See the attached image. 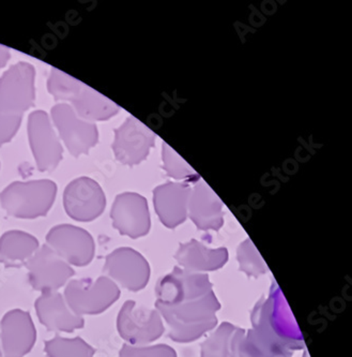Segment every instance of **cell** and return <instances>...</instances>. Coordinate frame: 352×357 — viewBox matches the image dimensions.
I'll list each match as a JSON object with an SVG mask.
<instances>
[{"label": "cell", "instance_id": "6da1fadb", "mask_svg": "<svg viewBox=\"0 0 352 357\" xmlns=\"http://www.w3.org/2000/svg\"><path fill=\"white\" fill-rule=\"evenodd\" d=\"M253 330L248 337L259 348L280 357H291L304 348V339L287 301L275 281L269 297L262 299L252 314Z\"/></svg>", "mask_w": 352, "mask_h": 357}, {"label": "cell", "instance_id": "7a4b0ae2", "mask_svg": "<svg viewBox=\"0 0 352 357\" xmlns=\"http://www.w3.org/2000/svg\"><path fill=\"white\" fill-rule=\"evenodd\" d=\"M49 91L56 100L67 101L77 116L85 121H106L120 107L90 87L54 68L49 79Z\"/></svg>", "mask_w": 352, "mask_h": 357}, {"label": "cell", "instance_id": "3957f363", "mask_svg": "<svg viewBox=\"0 0 352 357\" xmlns=\"http://www.w3.org/2000/svg\"><path fill=\"white\" fill-rule=\"evenodd\" d=\"M55 183L33 181L14 183L0 195L1 206L10 216L19 219H35L45 216L55 201Z\"/></svg>", "mask_w": 352, "mask_h": 357}, {"label": "cell", "instance_id": "277c9868", "mask_svg": "<svg viewBox=\"0 0 352 357\" xmlns=\"http://www.w3.org/2000/svg\"><path fill=\"white\" fill-rule=\"evenodd\" d=\"M65 303L77 316H93L103 312L118 297V290L113 282L100 277L70 280L65 284Z\"/></svg>", "mask_w": 352, "mask_h": 357}, {"label": "cell", "instance_id": "5b68a950", "mask_svg": "<svg viewBox=\"0 0 352 357\" xmlns=\"http://www.w3.org/2000/svg\"><path fill=\"white\" fill-rule=\"evenodd\" d=\"M35 69L27 63L10 68L0 79V113L21 115L35 101Z\"/></svg>", "mask_w": 352, "mask_h": 357}, {"label": "cell", "instance_id": "8992f818", "mask_svg": "<svg viewBox=\"0 0 352 357\" xmlns=\"http://www.w3.org/2000/svg\"><path fill=\"white\" fill-rule=\"evenodd\" d=\"M25 266L28 269V280L33 290L41 293L57 292L75 275L72 266L47 245L40 247Z\"/></svg>", "mask_w": 352, "mask_h": 357}, {"label": "cell", "instance_id": "52a82bcc", "mask_svg": "<svg viewBox=\"0 0 352 357\" xmlns=\"http://www.w3.org/2000/svg\"><path fill=\"white\" fill-rule=\"evenodd\" d=\"M47 245L71 266H87L95 257L93 236L87 231L74 225L54 227L47 233Z\"/></svg>", "mask_w": 352, "mask_h": 357}, {"label": "cell", "instance_id": "ba28073f", "mask_svg": "<svg viewBox=\"0 0 352 357\" xmlns=\"http://www.w3.org/2000/svg\"><path fill=\"white\" fill-rule=\"evenodd\" d=\"M51 119L70 153L75 157L87 153L99 139L95 123L77 116L72 107L65 103L51 109Z\"/></svg>", "mask_w": 352, "mask_h": 357}, {"label": "cell", "instance_id": "9c48e42d", "mask_svg": "<svg viewBox=\"0 0 352 357\" xmlns=\"http://www.w3.org/2000/svg\"><path fill=\"white\" fill-rule=\"evenodd\" d=\"M154 141V132L142 121L130 116L115 130L113 149L117 160L123 165H135L147 158Z\"/></svg>", "mask_w": 352, "mask_h": 357}, {"label": "cell", "instance_id": "30bf717a", "mask_svg": "<svg viewBox=\"0 0 352 357\" xmlns=\"http://www.w3.org/2000/svg\"><path fill=\"white\" fill-rule=\"evenodd\" d=\"M65 211L71 218L89 222L105 208V195L99 183L87 177L75 179L67 185L63 197Z\"/></svg>", "mask_w": 352, "mask_h": 357}, {"label": "cell", "instance_id": "8fae6325", "mask_svg": "<svg viewBox=\"0 0 352 357\" xmlns=\"http://www.w3.org/2000/svg\"><path fill=\"white\" fill-rule=\"evenodd\" d=\"M37 332L27 311L14 309L0 322V344L3 357H24L33 350Z\"/></svg>", "mask_w": 352, "mask_h": 357}, {"label": "cell", "instance_id": "7c38bea8", "mask_svg": "<svg viewBox=\"0 0 352 357\" xmlns=\"http://www.w3.org/2000/svg\"><path fill=\"white\" fill-rule=\"evenodd\" d=\"M31 149L42 172L53 171L63 158V147L45 112H33L28 121Z\"/></svg>", "mask_w": 352, "mask_h": 357}, {"label": "cell", "instance_id": "4fadbf2b", "mask_svg": "<svg viewBox=\"0 0 352 357\" xmlns=\"http://www.w3.org/2000/svg\"><path fill=\"white\" fill-rule=\"evenodd\" d=\"M111 218L114 221V227L122 234L131 237L145 234L149 227L146 199L133 192L118 195L111 209Z\"/></svg>", "mask_w": 352, "mask_h": 357}, {"label": "cell", "instance_id": "5bb4252c", "mask_svg": "<svg viewBox=\"0 0 352 357\" xmlns=\"http://www.w3.org/2000/svg\"><path fill=\"white\" fill-rule=\"evenodd\" d=\"M35 305L40 322L51 332L72 333L85 326L83 318L72 312L61 293H42Z\"/></svg>", "mask_w": 352, "mask_h": 357}, {"label": "cell", "instance_id": "9a60e30c", "mask_svg": "<svg viewBox=\"0 0 352 357\" xmlns=\"http://www.w3.org/2000/svg\"><path fill=\"white\" fill-rule=\"evenodd\" d=\"M191 189L189 183H167L154 189L157 213L165 223L172 227L184 220Z\"/></svg>", "mask_w": 352, "mask_h": 357}, {"label": "cell", "instance_id": "2e32d148", "mask_svg": "<svg viewBox=\"0 0 352 357\" xmlns=\"http://www.w3.org/2000/svg\"><path fill=\"white\" fill-rule=\"evenodd\" d=\"M191 217L202 227H216L222 225V201L212 189L200 179L191 189Z\"/></svg>", "mask_w": 352, "mask_h": 357}, {"label": "cell", "instance_id": "e0dca14e", "mask_svg": "<svg viewBox=\"0 0 352 357\" xmlns=\"http://www.w3.org/2000/svg\"><path fill=\"white\" fill-rule=\"evenodd\" d=\"M39 248V241L33 235L9 231L0 238V263L10 268H19L27 264Z\"/></svg>", "mask_w": 352, "mask_h": 357}, {"label": "cell", "instance_id": "ac0fdd59", "mask_svg": "<svg viewBox=\"0 0 352 357\" xmlns=\"http://www.w3.org/2000/svg\"><path fill=\"white\" fill-rule=\"evenodd\" d=\"M45 354L47 357H93L95 350L81 337L63 338L56 336L45 341Z\"/></svg>", "mask_w": 352, "mask_h": 357}, {"label": "cell", "instance_id": "d6986e66", "mask_svg": "<svg viewBox=\"0 0 352 357\" xmlns=\"http://www.w3.org/2000/svg\"><path fill=\"white\" fill-rule=\"evenodd\" d=\"M163 162L167 175L176 179H188L190 181H198L200 174L195 172L190 165L166 143H163Z\"/></svg>", "mask_w": 352, "mask_h": 357}, {"label": "cell", "instance_id": "ffe728a7", "mask_svg": "<svg viewBox=\"0 0 352 357\" xmlns=\"http://www.w3.org/2000/svg\"><path fill=\"white\" fill-rule=\"evenodd\" d=\"M232 357H280L271 353L262 350V348L254 344L248 336L246 338H239L234 341L232 348Z\"/></svg>", "mask_w": 352, "mask_h": 357}, {"label": "cell", "instance_id": "44dd1931", "mask_svg": "<svg viewBox=\"0 0 352 357\" xmlns=\"http://www.w3.org/2000/svg\"><path fill=\"white\" fill-rule=\"evenodd\" d=\"M21 115L0 113V146L11 141L21 126Z\"/></svg>", "mask_w": 352, "mask_h": 357}, {"label": "cell", "instance_id": "7402d4cb", "mask_svg": "<svg viewBox=\"0 0 352 357\" xmlns=\"http://www.w3.org/2000/svg\"><path fill=\"white\" fill-rule=\"evenodd\" d=\"M10 59V51L3 45H0V68L5 67Z\"/></svg>", "mask_w": 352, "mask_h": 357}, {"label": "cell", "instance_id": "603a6c76", "mask_svg": "<svg viewBox=\"0 0 352 357\" xmlns=\"http://www.w3.org/2000/svg\"><path fill=\"white\" fill-rule=\"evenodd\" d=\"M3 356V352H1V344H0V357Z\"/></svg>", "mask_w": 352, "mask_h": 357}, {"label": "cell", "instance_id": "cb8c5ba5", "mask_svg": "<svg viewBox=\"0 0 352 357\" xmlns=\"http://www.w3.org/2000/svg\"><path fill=\"white\" fill-rule=\"evenodd\" d=\"M1 357H3V356H1Z\"/></svg>", "mask_w": 352, "mask_h": 357}]
</instances>
